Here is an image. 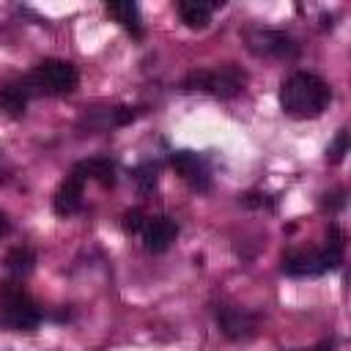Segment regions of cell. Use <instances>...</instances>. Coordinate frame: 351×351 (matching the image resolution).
<instances>
[{
    "label": "cell",
    "mask_w": 351,
    "mask_h": 351,
    "mask_svg": "<svg viewBox=\"0 0 351 351\" xmlns=\"http://www.w3.org/2000/svg\"><path fill=\"white\" fill-rule=\"evenodd\" d=\"M247 44L255 55H274V58L296 55V44L280 30H252V33H247Z\"/></svg>",
    "instance_id": "ba28073f"
},
{
    "label": "cell",
    "mask_w": 351,
    "mask_h": 351,
    "mask_svg": "<svg viewBox=\"0 0 351 351\" xmlns=\"http://www.w3.org/2000/svg\"><path fill=\"white\" fill-rule=\"evenodd\" d=\"M247 77L239 66H217V69H200L192 71L184 80V90H200V93H211L219 99H230L236 93H241Z\"/></svg>",
    "instance_id": "5b68a950"
},
{
    "label": "cell",
    "mask_w": 351,
    "mask_h": 351,
    "mask_svg": "<svg viewBox=\"0 0 351 351\" xmlns=\"http://www.w3.org/2000/svg\"><path fill=\"white\" fill-rule=\"evenodd\" d=\"M25 82L30 88V96H66L77 88L80 74H77L74 63L47 58L25 77Z\"/></svg>",
    "instance_id": "3957f363"
},
{
    "label": "cell",
    "mask_w": 351,
    "mask_h": 351,
    "mask_svg": "<svg viewBox=\"0 0 351 351\" xmlns=\"http://www.w3.org/2000/svg\"><path fill=\"white\" fill-rule=\"evenodd\" d=\"M74 173H80L82 178H93V181H99L101 186H112V184H115V167H112V162L104 159V156H93V159L80 162V165L74 167Z\"/></svg>",
    "instance_id": "5bb4252c"
},
{
    "label": "cell",
    "mask_w": 351,
    "mask_h": 351,
    "mask_svg": "<svg viewBox=\"0 0 351 351\" xmlns=\"http://www.w3.org/2000/svg\"><path fill=\"white\" fill-rule=\"evenodd\" d=\"M33 263H36V252L30 250V247H14L8 255H5V269H8V274H14V277H25V274H30L33 271Z\"/></svg>",
    "instance_id": "9a60e30c"
},
{
    "label": "cell",
    "mask_w": 351,
    "mask_h": 351,
    "mask_svg": "<svg viewBox=\"0 0 351 351\" xmlns=\"http://www.w3.org/2000/svg\"><path fill=\"white\" fill-rule=\"evenodd\" d=\"M348 154V132L346 129H340L337 132V137H335V143L329 145V151H326V159L332 162V165H337V162H343V156Z\"/></svg>",
    "instance_id": "2e32d148"
},
{
    "label": "cell",
    "mask_w": 351,
    "mask_h": 351,
    "mask_svg": "<svg viewBox=\"0 0 351 351\" xmlns=\"http://www.w3.org/2000/svg\"><path fill=\"white\" fill-rule=\"evenodd\" d=\"M5 233H8V219H5V214L0 211V239H3Z\"/></svg>",
    "instance_id": "d6986e66"
},
{
    "label": "cell",
    "mask_w": 351,
    "mask_h": 351,
    "mask_svg": "<svg viewBox=\"0 0 351 351\" xmlns=\"http://www.w3.org/2000/svg\"><path fill=\"white\" fill-rule=\"evenodd\" d=\"M343 258V233L337 230V225L329 228V239L326 247L321 250H293L282 258V271L293 274V277H315L324 271H332Z\"/></svg>",
    "instance_id": "7a4b0ae2"
},
{
    "label": "cell",
    "mask_w": 351,
    "mask_h": 351,
    "mask_svg": "<svg viewBox=\"0 0 351 351\" xmlns=\"http://www.w3.org/2000/svg\"><path fill=\"white\" fill-rule=\"evenodd\" d=\"M329 101H332V88L310 71H293L280 85V107L291 118L299 121L318 118Z\"/></svg>",
    "instance_id": "6da1fadb"
},
{
    "label": "cell",
    "mask_w": 351,
    "mask_h": 351,
    "mask_svg": "<svg viewBox=\"0 0 351 351\" xmlns=\"http://www.w3.org/2000/svg\"><path fill=\"white\" fill-rule=\"evenodd\" d=\"M82 186H85V178L71 170V173L60 181V186L55 189V197H52L55 214L69 217V214L80 211V206H82Z\"/></svg>",
    "instance_id": "9c48e42d"
},
{
    "label": "cell",
    "mask_w": 351,
    "mask_h": 351,
    "mask_svg": "<svg viewBox=\"0 0 351 351\" xmlns=\"http://www.w3.org/2000/svg\"><path fill=\"white\" fill-rule=\"evenodd\" d=\"M38 324H41V307L19 285H5L0 291V329L33 332Z\"/></svg>",
    "instance_id": "277c9868"
},
{
    "label": "cell",
    "mask_w": 351,
    "mask_h": 351,
    "mask_svg": "<svg viewBox=\"0 0 351 351\" xmlns=\"http://www.w3.org/2000/svg\"><path fill=\"white\" fill-rule=\"evenodd\" d=\"M304 351H332V346H329V343H324V346H318V348H304Z\"/></svg>",
    "instance_id": "ffe728a7"
},
{
    "label": "cell",
    "mask_w": 351,
    "mask_h": 351,
    "mask_svg": "<svg viewBox=\"0 0 351 351\" xmlns=\"http://www.w3.org/2000/svg\"><path fill=\"white\" fill-rule=\"evenodd\" d=\"M176 236H178V225L165 214L145 217V222L140 228V239L148 252H165L176 241Z\"/></svg>",
    "instance_id": "52a82bcc"
},
{
    "label": "cell",
    "mask_w": 351,
    "mask_h": 351,
    "mask_svg": "<svg viewBox=\"0 0 351 351\" xmlns=\"http://www.w3.org/2000/svg\"><path fill=\"white\" fill-rule=\"evenodd\" d=\"M143 222H145V214H143L140 208H132V211L123 214V230H126V233H140Z\"/></svg>",
    "instance_id": "ac0fdd59"
},
{
    "label": "cell",
    "mask_w": 351,
    "mask_h": 351,
    "mask_svg": "<svg viewBox=\"0 0 351 351\" xmlns=\"http://www.w3.org/2000/svg\"><path fill=\"white\" fill-rule=\"evenodd\" d=\"M27 99H30V88L25 80H14V82H5L0 88V107L8 112V115H22L25 107H27Z\"/></svg>",
    "instance_id": "4fadbf2b"
},
{
    "label": "cell",
    "mask_w": 351,
    "mask_h": 351,
    "mask_svg": "<svg viewBox=\"0 0 351 351\" xmlns=\"http://www.w3.org/2000/svg\"><path fill=\"white\" fill-rule=\"evenodd\" d=\"M217 321H219L222 332L228 337H233V340H244V337H250L255 332V318L247 310L236 307V304H222L217 310Z\"/></svg>",
    "instance_id": "30bf717a"
},
{
    "label": "cell",
    "mask_w": 351,
    "mask_h": 351,
    "mask_svg": "<svg viewBox=\"0 0 351 351\" xmlns=\"http://www.w3.org/2000/svg\"><path fill=\"white\" fill-rule=\"evenodd\" d=\"M217 8V3H203V0H181L176 5L181 22L192 30H203L211 22V11Z\"/></svg>",
    "instance_id": "8fae6325"
},
{
    "label": "cell",
    "mask_w": 351,
    "mask_h": 351,
    "mask_svg": "<svg viewBox=\"0 0 351 351\" xmlns=\"http://www.w3.org/2000/svg\"><path fill=\"white\" fill-rule=\"evenodd\" d=\"M170 165L192 189L206 192L211 186V173H208V165H206V159L200 154H195V151H176L170 156Z\"/></svg>",
    "instance_id": "8992f818"
},
{
    "label": "cell",
    "mask_w": 351,
    "mask_h": 351,
    "mask_svg": "<svg viewBox=\"0 0 351 351\" xmlns=\"http://www.w3.org/2000/svg\"><path fill=\"white\" fill-rule=\"evenodd\" d=\"M156 173H159V167H156V165H143V167L134 173L137 186H140V192H143V195H145V192H151V189L156 186Z\"/></svg>",
    "instance_id": "e0dca14e"
},
{
    "label": "cell",
    "mask_w": 351,
    "mask_h": 351,
    "mask_svg": "<svg viewBox=\"0 0 351 351\" xmlns=\"http://www.w3.org/2000/svg\"><path fill=\"white\" fill-rule=\"evenodd\" d=\"M107 16H112L121 27H126L132 36H143V25H140V8L132 3V0H112L107 3Z\"/></svg>",
    "instance_id": "7c38bea8"
}]
</instances>
